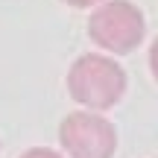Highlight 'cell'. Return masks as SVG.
<instances>
[{
	"instance_id": "1",
	"label": "cell",
	"mask_w": 158,
	"mask_h": 158,
	"mask_svg": "<svg viewBox=\"0 0 158 158\" xmlns=\"http://www.w3.org/2000/svg\"><path fill=\"white\" fill-rule=\"evenodd\" d=\"M126 73L106 56H82L68 73L70 97L85 108H111L123 97Z\"/></svg>"
},
{
	"instance_id": "2",
	"label": "cell",
	"mask_w": 158,
	"mask_h": 158,
	"mask_svg": "<svg viewBox=\"0 0 158 158\" xmlns=\"http://www.w3.org/2000/svg\"><path fill=\"white\" fill-rule=\"evenodd\" d=\"M143 32V15L126 0H111L100 6L88 21V35L108 53H132L141 44Z\"/></svg>"
},
{
	"instance_id": "3",
	"label": "cell",
	"mask_w": 158,
	"mask_h": 158,
	"mask_svg": "<svg viewBox=\"0 0 158 158\" xmlns=\"http://www.w3.org/2000/svg\"><path fill=\"white\" fill-rule=\"evenodd\" d=\"M59 138L70 158H111L114 143H117L114 126L94 111L68 114L59 129Z\"/></svg>"
},
{
	"instance_id": "4",
	"label": "cell",
	"mask_w": 158,
	"mask_h": 158,
	"mask_svg": "<svg viewBox=\"0 0 158 158\" xmlns=\"http://www.w3.org/2000/svg\"><path fill=\"white\" fill-rule=\"evenodd\" d=\"M21 158H62V155L53 152V149H29V152H23Z\"/></svg>"
},
{
	"instance_id": "5",
	"label": "cell",
	"mask_w": 158,
	"mask_h": 158,
	"mask_svg": "<svg viewBox=\"0 0 158 158\" xmlns=\"http://www.w3.org/2000/svg\"><path fill=\"white\" fill-rule=\"evenodd\" d=\"M149 64H152V76L158 79V38L152 41V50H149Z\"/></svg>"
},
{
	"instance_id": "6",
	"label": "cell",
	"mask_w": 158,
	"mask_h": 158,
	"mask_svg": "<svg viewBox=\"0 0 158 158\" xmlns=\"http://www.w3.org/2000/svg\"><path fill=\"white\" fill-rule=\"evenodd\" d=\"M64 3H70V6H79V9H85V6H94V3H100V0H64Z\"/></svg>"
}]
</instances>
